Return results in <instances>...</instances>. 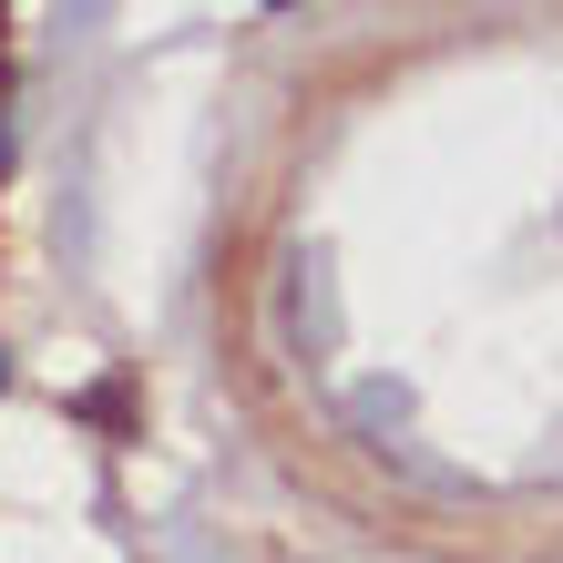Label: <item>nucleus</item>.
<instances>
[{
  "label": "nucleus",
  "instance_id": "1",
  "mask_svg": "<svg viewBox=\"0 0 563 563\" xmlns=\"http://www.w3.org/2000/svg\"><path fill=\"white\" fill-rule=\"evenodd\" d=\"M0 379H11V358H0Z\"/></svg>",
  "mask_w": 563,
  "mask_h": 563
}]
</instances>
